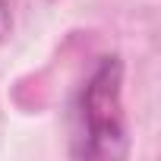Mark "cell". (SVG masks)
Returning <instances> with one entry per match:
<instances>
[{
	"mask_svg": "<svg viewBox=\"0 0 161 161\" xmlns=\"http://www.w3.org/2000/svg\"><path fill=\"white\" fill-rule=\"evenodd\" d=\"M126 152L123 63L101 57L79 98V145L82 158H120Z\"/></svg>",
	"mask_w": 161,
	"mask_h": 161,
	"instance_id": "6da1fadb",
	"label": "cell"
},
{
	"mask_svg": "<svg viewBox=\"0 0 161 161\" xmlns=\"http://www.w3.org/2000/svg\"><path fill=\"white\" fill-rule=\"evenodd\" d=\"M10 29H13L10 7H7V0H0V51H3V44H7V38H10Z\"/></svg>",
	"mask_w": 161,
	"mask_h": 161,
	"instance_id": "7a4b0ae2",
	"label": "cell"
}]
</instances>
